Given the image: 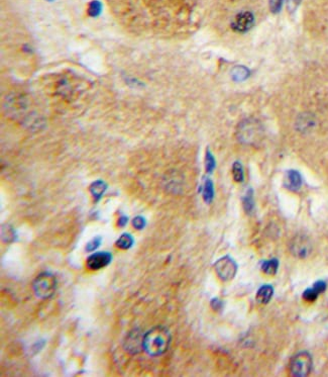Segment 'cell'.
I'll list each match as a JSON object with an SVG mask.
<instances>
[{"instance_id": "cell-1", "label": "cell", "mask_w": 328, "mask_h": 377, "mask_svg": "<svg viewBox=\"0 0 328 377\" xmlns=\"http://www.w3.org/2000/svg\"><path fill=\"white\" fill-rule=\"evenodd\" d=\"M171 344V334L164 326H155L143 335L142 348L146 354L153 357L161 356L168 351Z\"/></svg>"}, {"instance_id": "cell-2", "label": "cell", "mask_w": 328, "mask_h": 377, "mask_svg": "<svg viewBox=\"0 0 328 377\" xmlns=\"http://www.w3.org/2000/svg\"><path fill=\"white\" fill-rule=\"evenodd\" d=\"M57 289V279L55 275L48 272H43L38 275L33 282V290L37 297L47 299L52 297Z\"/></svg>"}, {"instance_id": "cell-3", "label": "cell", "mask_w": 328, "mask_h": 377, "mask_svg": "<svg viewBox=\"0 0 328 377\" xmlns=\"http://www.w3.org/2000/svg\"><path fill=\"white\" fill-rule=\"evenodd\" d=\"M262 136V125L256 119L247 118L239 123L236 131L237 139L244 144H252Z\"/></svg>"}, {"instance_id": "cell-4", "label": "cell", "mask_w": 328, "mask_h": 377, "mask_svg": "<svg viewBox=\"0 0 328 377\" xmlns=\"http://www.w3.org/2000/svg\"><path fill=\"white\" fill-rule=\"evenodd\" d=\"M312 369V357L308 352H300L290 362L291 374L297 377L307 376Z\"/></svg>"}, {"instance_id": "cell-5", "label": "cell", "mask_w": 328, "mask_h": 377, "mask_svg": "<svg viewBox=\"0 0 328 377\" xmlns=\"http://www.w3.org/2000/svg\"><path fill=\"white\" fill-rule=\"evenodd\" d=\"M214 269L217 276L222 281H231L235 276L237 266L231 257L225 256L216 261L214 264Z\"/></svg>"}, {"instance_id": "cell-6", "label": "cell", "mask_w": 328, "mask_h": 377, "mask_svg": "<svg viewBox=\"0 0 328 377\" xmlns=\"http://www.w3.org/2000/svg\"><path fill=\"white\" fill-rule=\"evenodd\" d=\"M112 261V255L109 252H97L87 258L86 266L89 270L97 271L108 266Z\"/></svg>"}, {"instance_id": "cell-7", "label": "cell", "mask_w": 328, "mask_h": 377, "mask_svg": "<svg viewBox=\"0 0 328 377\" xmlns=\"http://www.w3.org/2000/svg\"><path fill=\"white\" fill-rule=\"evenodd\" d=\"M255 23V16L254 14H252L251 12L249 11H243V12H240L238 13L233 23H232V28L234 29V31L235 32H238V33H245L247 31H249L252 26H254Z\"/></svg>"}, {"instance_id": "cell-8", "label": "cell", "mask_w": 328, "mask_h": 377, "mask_svg": "<svg viewBox=\"0 0 328 377\" xmlns=\"http://www.w3.org/2000/svg\"><path fill=\"white\" fill-rule=\"evenodd\" d=\"M142 339L143 336L141 334L139 330H134L132 331L128 336H126L123 347L124 350L128 351L130 354H137L139 352H141L142 348Z\"/></svg>"}, {"instance_id": "cell-9", "label": "cell", "mask_w": 328, "mask_h": 377, "mask_svg": "<svg viewBox=\"0 0 328 377\" xmlns=\"http://www.w3.org/2000/svg\"><path fill=\"white\" fill-rule=\"evenodd\" d=\"M292 253L298 258H306L310 252V245L304 238H297L291 246Z\"/></svg>"}, {"instance_id": "cell-10", "label": "cell", "mask_w": 328, "mask_h": 377, "mask_svg": "<svg viewBox=\"0 0 328 377\" xmlns=\"http://www.w3.org/2000/svg\"><path fill=\"white\" fill-rule=\"evenodd\" d=\"M302 185V177L299 172L296 170H290L286 174V178H285V186L292 190V191H297L300 189Z\"/></svg>"}, {"instance_id": "cell-11", "label": "cell", "mask_w": 328, "mask_h": 377, "mask_svg": "<svg viewBox=\"0 0 328 377\" xmlns=\"http://www.w3.org/2000/svg\"><path fill=\"white\" fill-rule=\"evenodd\" d=\"M107 188L108 185L103 180H96L91 183V185L89 186V192L92 195L95 203H99V200L102 198Z\"/></svg>"}, {"instance_id": "cell-12", "label": "cell", "mask_w": 328, "mask_h": 377, "mask_svg": "<svg viewBox=\"0 0 328 377\" xmlns=\"http://www.w3.org/2000/svg\"><path fill=\"white\" fill-rule=\"evenodd\" d=\"M273 293H274L273 287L270 285H265L259 289L257 294V301L259 304L266 305L271 300Z\"/></svg>"}, {"instance_id": "cell-13", "label": "cell", "mask_w": 328, "mask_h": 377, "mask_svg": "<svg viewBox=\"0 0 328 377\" xmlns=\"http://www.w3.org/2000/svg\"><path fill=\"white\" fill-rule=\"evenodd\" d=\"M134 244H135L134 237L129 233H124L118 238L115 245L117 248L121 250H129L134 246Z\"/></svg>"}, {"instance_id": "cell-14", "label": "cell", "mask_w": 328, "mask_h": 377, "mask_svg": "<svg viewBox=\"0 0 328 377\" xmlns=\"http://www.w3.org/2000/svg\"><path fill=\"white\" fill-rule=\"evenodd\" d=\"M248 76H249V71L244 66H236L232 71L233 79L234 81H237V82L246 80L248 78Z\"/></svg>"}, {"instance_id": "cell-15", "label": "cell", "mask_w": 328, "mask_h": 377, "mask_svg": "<svg viewBox=\"0 0 328 377\" xmlns=\"http://www.w3.org/2000/svg\"><path fill=\"white\" fill-rule=\"evenodd\" d=\"M202 194H203V199L206 204H210L214 197V186L213 182L210 179H206L202 189Z\"/></svg>"}, {"instance_id": "cell-16", "label": "cell", "mask_w": 328, "mask_h": 377, "mask_svg": "<svg viewBox=\"0 0 328 377\" xmlns=\"http://www.w3.org/2000/svg\"><path fill=\"white\" fill-rule=\"evenodd\" d=\"M315 121L309 114H304L298 118V129L300 131H308L314 127Z\"/></svg>"}, {"instance_id": "cell-17", "label": "cell", "mask_w": 328, "mask_h": 377, "mask_svg": "<svg viewBox=\"0 0 328 377\" xmlns=\"http://www.w3.org/2000/svg\"><path fill=\"white\" fill-rule=\"evenodd\" d=\"M1 237L4 242L12 243L16 240V233L11 225L5 224L1 229Z\"/></svg>"}, {"instance_id": "cell-18", "label": "cell", "mask_w": 328, "mask_h": 377, "mask_svg": "<svg viewBox=\"0 0 328 377\" xmlns=\"http://www.w3.org/2000/svg\"><path fill=\"white\" fill-rule=\"evenodd\" d=\"M101 11H102V4H101L99 1H97V0H93V1L89 3L87 12L90 16L97 17L98 15H100Z\"/></svg>"}, {"instance_id": "cell-19", "label": "cell", "mask_w": 328, "mask_h": 377, "mask_svg": "<svg viewBox=\"0 0 328 377\" xmlns=\"http://www.w3.org/2000/svg\"><path fill=\"white\" fill-rule=\"evenodd\" d=\"M233 175H234V181H236V182H242L243 181V179H244L243 168L239 162H235L233 165Z\"/></svg>"}, {"instance_id": "cell-20", "label": "cell", "mask_w": 328, "mask_h": 377, "mask_svg": "<svg viewBox=\"0 0 328 377\" xmlns=\"http://www.w3.org/2000/svg\"><path fill=\"white\" fill-rule=\"evenodd\" d=\"M278 267H279V262L277 259H272L270 261H267L263 265V271L269 275L276 274Z\"/></svg>"}, {"instance_id": "cell-21", "label": "cell", "mask_w": 328, "mask_h": 377, "mask_svg": "<svg viewBox=\"0 0 328 377\" xmlns=\"http://www.w3.org/2000/svg\"><path fill=\"white\" fill-rule=\"evenodd\" d=\"M216 167V161L212 153L210 152V150L206 151V155H205V169L208 174H211Z\"/></svg>"}, {"instance_id": "cell-22", "label": "cell", "mask_w": 328, "mask_h": 377, "mask_svg": "<svg viewBox=\"0 0 328 377\" xmlns=\"http://www.w3.org/2000/svg\"><path fill=\"white\" fill-rule=\"evenodd\" d=\"M254 197H252V192L251 190L246 193V195L243 197V209L247 214H250L252 211H254Z\"/></svg>"}, {"instance_id": "cell-23", "label": "cell", "mask_w": 328, "mask_h": 377, "mask_svg": "<svg viewBox=\"0 0 328 377\" xmlns=\"http://www.w3.org/2000/svg\"><path fill=\"white\" fill-rule=\"evenodd\" d=\"M101 242H102V237H100V236H97V237L93 238L92 240H90L87 243L86 248H85L86 252H93V251L97 250L100 247Z\"/></svg>"}, {"instance_id": "cell-24", "label": "cell", "mask_w": 328, "mask_h": 377, "mask_svg": "<svg viewBox=\"0 0 328 377\" xmlns=\"http://www.w3.org/2000/svg\"><path fill=\"white\" fill-rule=\"evenodd\" d=\"M284 0H270V10L273 13H279L282 9Z\"/></svg>"}, {"instance_id": "cell-25", "label": "cell", "mask_w": 328, "mask_h": 377, "mask_svg": "<svg viewBox=\"0 0 328 377\" xmlns=\"http://www.w3.org/2000/svg\"><path fill=\"white\" fill-rule=\"evenodd\" d=\"M132 222H133V227H134L136 230H138V231H141V230L144 229L145 224H146L144 217H143V216H141V215L136 216V217L133 219Z\"/></svg>"}, {"instance_id": "cell-26", "label": "cell", "mask_w": 328, "mask_h": 377, "mask_svg": "<svg viewBox=\"0 0 328 377\" xmlns=\"http://www.w3.org/2000/svg\"><path fill=\"white\" fill-rule=\"evenodd\" d=\"M318 295H319V293L313 287H311V288H308L304 291V293H303V298L307 301H314V300H316Z\"/></svg>"}, {"instance_id": "cell-27", "label": "cell", "mask_w": 328, "mask_h": 377, "mask_svg": "<svg viewBox=\"0 0 328 377\" xmlns=\"http://www.w3.org/2000/svg\"><path fill=\"white\" fill-rule=\"evenodd\" d=\"M313 288H314L319 294H321V293H323V292L325 291V289H326V283H325L324 281H317V282H315V284L313 285Z\"/></svg>"}, {"instance_id": "cell-28", "label": "cell", "mask_w": 328, "mask_h": 377, "mask_svg": "<svg viewBox=\"0 0 328 377\" xmlns=\"http://www.w3.org/2000/svg\"><path fill=\"white\" fill-rule=\"evenodd\" d=\"M222 307H223V305H222V303H221V301L218 298H213L212 299V301H211V308L214 311L218 312L219 310L222 309Z\"/></svg>"}, {"instance_id": "cell-29", "label": "cell", "mask_w": 328, "mask_h": 377, "mask_svg": "<svg viewBox=\"0 0 328 377\" xmlns=\"http://www.w3.org/2000/svg\"><path fill=\"white\" fill-rule=\"evenodd\" d=\"M129 222V217L126 215H120L117 220V225L119 228H124L126 224Z\"/></svg>"}]
</instances>
